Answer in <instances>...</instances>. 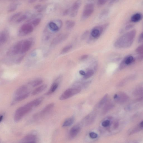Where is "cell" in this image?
I'll list each match as a JSON object with an SVG mask.
<instances>
[{"label": "cell", "mask_w": 143, "mask_h": 143, "mask_svg": "<svg viewBox=\"0 0 143 143\" xmlns=\"http://www.w3.org/2000/svg\"><path fill=\"white\" fill-rule=\"evenodd\" d=\"M108 95L106 94L103 98L98 103V106L99 108L102 107L107 101L108 100Z\"/></svg>", "instance_id": "f1b7e54d"}, {"label": "cell", "mask_w": 143, "mask_h": 143, "mask_svg": "<svg viewBox=\"0 0 143 143\" xmlns=\"http://www.w3.org/2000/svg\"><path fill=\"white\" fill-rule=\"evenodd\" d=\"M18 5V4L17 3H13L10 6L8 9V12L11 13L14 12L17 9Z\"/></svg>", "instance_id": "4dcf8cb0"}, {"label": "cell", "mask_w": 143, "mask_h": 143, "mask_svg": "<svg viewBox=\"0 0 143 143\" xmlns=\"http://www.w3.org/2000/svg\"><path fill=\"white\" fill-rule=\"evenodd\" d=\"M79 73L80 75H82L84 76L86 74V73L83 71L81 70L79 72Z\"/></svg>", "instance_id": "c3c4849f"}, {"label": "cell", "mask_w": 143, "mask_h": 143, "mask_svg": "<svg viewBox=\"0 0 143 143\" xmlns=\"http://www.w3.org/2000/svg\"><path fill=\"white\" fill-rule=\"evenodd\" d=\"M41 21V19L39 18H37L34 20L32 23L33 25L36 27L37 26L40 24Z\"/></svg>", "instance_id": "1f68e13d"}, {"label": "cell", "mask_w": 143, "mask_h": 143, "mask_svg": "<svg viewBox=\"0 0 143 143\" xmlns=\"http://www.w3.org/2000/svg\"><path fill=\"white\" fill-rule=\"evenodd\" d=\"M24 40L17 42L8 51L7 54L9 55H15L21 53L22 44Z\"/></svg>", "instance_id": "5b68a950"}, {"label": "cell", "mask_w": 143, "mask_h": 143, "mask_svg": "<svg viewBox=\"0 0 143 143\" xmlns=\"http://www.w3.org/2000/svg\"><path fill=\"white\" fill-rule=\"evenodd\" d=\"M113 98L117 103L122 104L127 102L128 99V97L126 93L120 92L114 95Z\"/></svg>", "instance_id": "8992f818"}, {"label": "cell", "mask_w": 143, "mask_h": 143, "mask_svg": "<svg viewBox=\"0 0 143 143\" xmlns=\"http://www.w3.org/2000/svg\"><path fill=\"white\" fill-rule=\"evenodd\" d=\"M37 0H29V3L32 4L35 3V2Z\"/></svg>", "instance_id": "681fc988"}, {"label": "cell", "mask_w": 143, "mask_h": 143, "mask_svg": "<svg viewBox=\"0 0 143 143\" xmlns=\"http://www.w3.org/2000/svg\"><path fill=\"white\" fill-rule=\"evenodd\" d=\"M134 25L133 24H129L128 25H127L126 27V30H130V29L132 28L134 26Z\"/></svg>", "instance_id": "f6af8a7d"}, {"label": "cell", "mask_w": 143, "mask_h": 143, "mask_svg": "<svg viewBox=\"0 0 143 143\" xmlns=\"http://www.w3.org/2000/svg\"><path fill=\"white\" fill-rule=\"evenodd\" d=\"M69 12V9H66L65 10L63 13V16H66L68 15Z\"/></svg>", "instance_id": "bcb514c9"}, {"label": "cell", "mask_w": 143, "mask_h": 143, "mask_svg": "<svg viewBox=\"0 0 143 143\" xmlns=\"http://www.w3.org/2000/svg\"><path fill=\"white\" fill-rule=\"evenodd\" d=\"M3 115H1L0 117V122H1L3 120Z\"/></svg>", "instance_id": "f907efd6"}, {"label": "cell", "mask_w": 143, "mask_h": 143, "mask_svg": "<svg viewBox=\"0 0 143 143\" xmlns=\"http://www.w3.org/2000/svg\"><path fill=\"white\" fill-rule=\"evenodd\" d=\"M81 91V89L79 88L69 89L60 96L59 99L60 100H64L68 99L79 93Z\"/></svg>", "instance_id": "3957f363"}, {"label": "cell", "mask_w": 143, "mask_h": 143, "mask_svg": "<svg viewBox=\"0 0 143 143\" xmlns=\"http://www.w3.org/2000/svg\"><path fill=\"white\" fill-rule=\"evenodd\" d=\"M89 137L92 139H95L98 137L97 134L94 132H91L89 134Z\"/></svg>", "instance_id": "f35d334b"}, {"label": "cell", "mask_w": 143, "mask_h": 143, "mask_svg": "<svg viewBox=\"0 0 143 143\" xmlns=\"http://www.w3.org/2000/svg\"><path fill=\"white\" fill-rule=\"evenodd\" d=\"M74 118L73 117H71L68 118L63 123L62 126L66 127L72 125L74 122Z\"/></svg>", "instance_id": "cb8c5ba5"}, {"label": "cell", "mask_w": 143, "mask_h": 143, "mask_svg": "<svg viewBox=\"0 0 143 143\" xmlns=\"http://www.w3.org/2000/svg\"><path fill=\"white\" fill-rule=\"evenodd\" d=\"M54 106V104L53 103H51L47 105L41 111L39 114H38V115H42L47 113L53 108Z\"/></svg>", "instance_id": "d6986e66"}, {"label": "cell", "mask_w": 143, "mask_h": 143, "mask_svg": "<svg viewBox=\"0 0 143 143\" xmlns=\"http://www.w3.org/2000/svg\"><path fill=\"white\" fill-rule=\"evenodd\" d=\"M110 125L111 121L108 120H104L102 123V126L105 127H108Z\"/></svg>", "instance_id": "e575fe53"}, {"label": "cell", "mask_w": 143, "mask_h": 143, "mask_svg": "<svg viewBox=\"0 0 143 143\" xmlns=\"http://www.w3.org/2000/svg\"><path fill=\"white\" fill-rule=\"evenodd\" d=\"M94 73V72L91 69L89 70L87 72L85 75L84 76V79H87L90 78L93 75Z\"/></svg>", "instance_id": "f546056e"}, {"label": "cell", "mask_w": 143, "mask_h": 143, "mask_svg": "<svg viewBox=\"0 0 143 143\" xmlns=\"http://www.w3.org/2000/svg\"><path fill=\"white\" fill-rule=\"evenodd\" d=\"M21 13H22L20 12L15 13V14L13 15L10 17L9 21L11 22L13 20L18 17L21 15Z\"/></svg>", "instance_id": "d6a6232c"}, {"label": "cell", "mask_w": 143, "mask_h": 143, "mask_svg": "<svg viewBox=\"0 0 143 143\" xmlns=\"http://www.w3.org/2000/svg\"><path fill=\"white\" fill-rule=\"evenodd\" d=\"M29 95V93L28 92L24 94L20 95L17 97L15 98L14 101L15 102H18L21 101L25 99L28 97Z\"/></svg>", "instance_id": "83f0119b"}, {"label": "cell", "mask_w": 143, "mask_h": 143, "mask_svg": "<svg viewBox=\"0 0 143 143\" xmlns=\"http://www.w3.org/2000/svg\"><path fill=\"white\" fill-rule=\"evenodd\" d=\"M134 61L135 59L133 57L131 56H128L125 58L120 64V69H122L124 68L125 66L130 65Z\"/></svg>", "instance_id": "7c38bea8"}, {"label": "cell", "mask_w": 143, "mask_h": 143, "mask_svg": "<svg viewBox=\"0 0 143 143\" xmlns=\"http://www.w3.org/2000/svg\"></svg>", "instance_id": "f5cc1de1"}, {"label": "cell", "mask_w": 143, "mask_h": 143, "mask_svg": "<svg viewBox=\"0 0 143 143\" xmlns=\"http://www.w3.org/2000/svg\"><path fill=\"white\" fill-rule=\"evenodd\" d=\"M107 0H98L97 4L100 6L104 5L106 3Z\"/></svg>", "instance_id": "74e56055"}, {"label": "cell", "mask_w": 143, "mask_h": 143, "mask_svg": "<svg viewBox=\"0 0 143 143\" xmlns=\"http://www.w3.org/2000/svg\"><path fill=\"white\" fill-rule=\"evenodd\" d=\"M94 10V6L92 3L87 4L85 6L83 12L82 18L83 19H86L92 14Z\"/></svg>", "instance_id": "52a82bcc"}, {"label": "cell", "mask_w": 143, "mask_h": 143, "mask_svg": "<svg viewBox=\"0 0 143 143\" xmlns=\"http://www.w3.org/2000/svg\"><path fill=\"white\" fill-rule=\"evenodd\" d=\"M143 41V32L140 35L138 39L139 42H141Z\"/></svg>", "instance_id": "60d3db41"}, {"label": "cell", "mask_w": 143, "mask_h": 143, "mask_svg": "<svg viewBox=\"0 0 143 143\" xmlns=\"http://www.w3.org/2000/svg\"><path fill=\"white\" fill-rule=\"evenodd\" d=\"M81 0H77L73 4L71 8L70 15L71 17H74L77 15L78 10L81 5Z\"/></svg>", "instance_id": "30bf717a"}, {"label": "cell", "mask_w": 143, "mask_h": 143, "mask_svg": "<svg viewBox=\"0 0 143 143\" xmlns=\"http://www.w3.org/2000/svg\"><path fill=\"white\" fill-rule=\"evenodd\" d=\"M43 80L41 79H37L29 83L33 87L37 86L41 84L43 82Z\"/></svg>", "instance_id": "4316f807"}, {"label": "cell", "mask_w": 143, "mask_h": 143, "mask_svg": "<svg viewBox=\"0 0 143 143\" xmlns=\"http://www.w3.org/2000/svg\"><path fill=\"white\" fill-rule=\"evenodd\" d=\"M9 37L8 31L6 30L3 31L0 34V44H3L7 41Z\"/></svg>", "instance_id": "5bb4252c"}, {"label": "cell", "mask_w": 143, "mask_h": 143, "mask_svg": "<svg viewBox=\"0 0 143 143\" xmlns=\"http://www.w3.org/2000/svg\"><path fill=\"white\" fill-rule=\"evenodd\" d=\"M138 57V59L140 61H142L143 60V52L139 54Z\"/></svg>", "instance_id": "7bdbcfd3"}, {"label": "cell", "mask_w": 143, "mask_h": 143, "mask_svg": "<svg viewBox=\"0 0 143 143\" xmlns=\"http://www.w3.org/2000/svg\"><path fill=\"white\" fill-rule=\"evenodd\" d=\"M139 126L141 127V128L143 127V120L140 123Z\"/></svg>", "instance_id": "816d5d0a"}, {"label": "cell", "mask_w": 143, "mask_h": 143, "mask_svg": "<svg viewBox=\"0 0 143 143\" xmlns=\"http://www.w3.org/2000/svg\"></svg>", "instance_id": "11a10c76"}, {"label": "cell", "mask_w": 143, "mask_h": 143, "mask_svg": "<svg viewBox=\"0 0 143 143\" xmlns=\"http://www.w3.org/2000/svg\"><path fill=\"white\" fill-rule=\"evenodd\" d=\"M88 57V55H84L80 57V59L81 60H84L86 59Z\"/></svg>", "instance_id": "b9f144b4"}, {"label": "cell", "mask_w": 143, "mask_h": 143, "mask_svg": "<svg viewBox=\"0 0 143 143\" xmlns=\"http://www.w3.org/2000/svg\"><path fill=\"white\" fill-rule=\"evenodd\" d=\"M59 81L56 80L51 86L50 90L46 93V95H50L55 92L59 86Z\"/></svg>", "instance_id": "ffe728a7"}, {"label": "cell", "mask_w": 143, "mask_h": 143, "mask_svg": "<svg viewBox=\"0 0 143 143\" xmlns=\"http://www.w3.org/2000/svg\"><path fill=\"white\" fill-rule=\"evenodd\" d=\"M80 130V127L78 126H74L71 129L69 133V137L70 139L74 138L79 133Z\"/></svg>", "instance_id": "9a60e30c"}, {"label": "cell", "mask_w": 143, "mask_h": 143, "mask_svg": "<svg viewBox=\"0 0 143 143\" xmlns=\"http://www.w3.org/2000/svg\"><path fill=\"white\" fill-rule=\"evenodd\" d=\"M32 109V108L27 104L20 107L15 112L14 117L15 122L19 121L24 115L30 112Z\"/></svg>", "instance_id": "7a4b0ae2"}, {"label": "cell", "mask_w": 143, "mask_h": 143, "mask_svg": "<svg viewBox=\"0 0 143 143\" xmlns=\"http://www.w3.org/2000/svg\"><path fill=\"white\" fill-rule=\"evenodd\" d=\"M143 15L140 13H136L134 14L131 18V22H139L142 19Z\"/></svg>", "instance_id": "44dd1931"}, {"label": "cell", "mask_w": 143, "mask_h": 143, "mask_svg": "<svg viewBox=\"0 0 143 143\" xmlns=\"http://www.w3.org/2000/svg\"><path fill=\"white\" fill-rule=\"evenodd\" d=\"M28 87L24 85L20 87L16 91L15 95L17 96L24 94L28 92Z\"/></svg>", "instance_id": "ac0fdd59"}, {"label": "cell", "mask_w": 143, "mask_h": 143, "mask_svg": "<svg viewBox=\"0 0 143 143\" xmlns=\"http://www.w3.org/2000/svg\"><path fill=\"white\" fill-rule=\"evenodd\" d=\"M62 22L61 20H57L55 21H51L49 22L48 26L49 29L53 32H57L61 28Z\"/></svg>", "instance_id": "9c48e42d"}, {"label": "cell", "mask_w": 143, "mask_h": 143, "mask_svg": "<svg viewBox=\"0 0 143 143\" xmlns=\"http://www.w3.org/2000/svg\"><path fill=\"white\" fill-rule=\"evenodd\" d=\"M136 34V31L135 30L125 33L116 41L114 43L115 46L118 48L129 47L133 44Z\"/></svg>", "instance_id": "6da1fadb"}, {"label": "cell", "mask_w": 143, "mask_h": 143, "mask_svg": "<svg viewBox=\"0 0 143 143\" xmlns=\"http://www.w3.org/2000/svg\"><path fill=\"white\" fill-rule=\"evenodd\" d=\"M119 126V123L118 121H116L113 123V127L114 129H116L118 128Z\"/></svg>", "instance_id": "ab89813d"}, {"label": "cell", "mask_w": 143, "mask_h": 143, "mask_svg": "<svg viewBox=\"0 0 143 143\" xmlns=\"http://www.w3.org/2000/svg\"><path fill=\"white\" fill-rule=\"evenodd\" d=\"M142 99H143V98H142Z\"/></svg>", "instance_id": "db71d44e"}, {"label": "cell", "mask_w": 143, "mask_h": 143, "mask_svg": "<svg viewBox=\"0 0 143 143\" xmlns=\"http://www.w3.org/2000/svg\"><path fill=\"white\" fill-rule=\"evenodd\" d=\"M88 31H86L85 32H84L82 36V39H84L86 38L88 35Z\"/></svg>", "instance_id": "ee69618b"}, {"label": "cell", "mask_w": 143, "mask_h": 143, "mask_svg": "<svg viewBox=\"0 0 143 143\" xmlns=\"http://www.w3.org/2000/svg\"><path fill=\"white\" fill-rule=\"evenodd\" d=\"M136 51V52L139 54L143 52V44L138 46Z\"/></svg>", "instance_id": "8d00e7d4"}, {"label": "cell", "mask_w": 143, "mask_h": 143, "mask_svg": "<svg viewBox=\"0 0 143 143\" xmlns=\"http://www.w3.org/2000/svg\"><path fill=\"white\" fill-rule=\"evenodd\" d=\"M134 94L135 96H139L143 95V85L138 86L134 91Z\"/></svg>", "instance_id": "603a6c76"}, {"label": "cell", "mask_w": 143, "mask_h": 143, "mask_svg": "<svg viewBox=\"0 0 143 143\" xmlns=\"http://www.w3.org/2000/svg\"><path fill=\"white\" fill-rule=\"evenodd\" d=\"M72 46L71 45H68L62 49L61 51V53L62 54H65L68 52V51L72 48Z\"/></svg>", "instance_id": "836d02e7"}, {"label": "cell", "mask_w": 143, "mask_h": 143, "mask_svg": "<svg viewBox=\"0 0 143 143\" xmlns=\"http://www.w3.org/2000/svg\"><path fill=\"white\" fill-rule=\"evenodd\" d=\"M33 26L31 24H26L22 25L19 30V35L21 36H25L30 34L33 31Z\"/></svg>", "instance_id": "ba28073f"}, {"label": "cell", "mask_w": 143, "mask_h": 143, "mask_svg": "<svg viewBox=\"0 0 143 143\" xmlns=\"http://www.w3.org/2000/svg\"><path fill=\"white\" fill-rule=\"evenodd\" d=\"M33 44V41L30 40H24L22 44L21 53L24 54L30 50Z\"/></svg>", "instance_id": "8fae6325"}, {"label": "cell", "mask_w": 143, "mask_h": 143, "mask_svg": "<svg viewBox=\"0 0 143 143\" xmlns=\"http://www.w3.org/2000/svg\"><path fill=\"white\" fill-rule=\"evenodd\" d=\"M75 22L72 20H67L66 22V28L68 30H71L74 26Z\"/></svg>", "instance_id": "484cf974"}, {"label": "cell", "mask_w": 143, "mask_h": 143, "mask_svg": "<svg viewBox=\"0 0 143 143\" xmlns=\"http://www.w3.org/2000/svg\"><path fill=\"white\" fill-rule=\"evenodd\" d=\"M113 107V105L111 102H109L107 103L103 109V112L104 113H107Z\"/></svg>", "instance_id": "d4e9b609"}, {"label": "cell", "mask_w": 143, "mask_h": 143, "mask_svg": "<svg viewBox=\"0 0 143 143\" xmlns=\"http://www.w3.org/2000/svg\"><path fill=\"white\" fill-rule=\"evenodd\" d=\"M68 37L67 34H60L58 35L51 42V45H55L59 44Z\"/></svg>", "instance_id": "4fadbf2b"}, {"label": "cell", "mask_w": 143, "mask_h": 143, "mask_svg": "<svg viewBox=\"0 0 143 143\" xmlns=\"http://www.w3.org/2000/svg\"><path fill=\"white\" fill-rule=\"evenodd\" d=\"M108 26V24H106L103 25L98 26L94 28L91 32V38L95 39H98Z\"/></svg>", "instance_id": "277c9868"}, {"label": "cell", "mask_w": 143, "mask_h": 143, "mask_svg": "<svg viewBox=\"0 0 143 143\" xmlns=\"http://www.w3.org/2000/svg\"><path fill=\"white\" fill-rule=\"evenodd\" d=\"M27 16L26 15H23L20 17L17 20L16 22L17 23H19L26 19L27 18Z\"/></svg>", "instance_id": "d590c367"}, {"label": "cell", "mask_w": 143, "mask_h": 143, "mask_svg": "<svg viewBox=\"0 0 143 143\" xmlns=\"http://www.w3.org/2000/svg\"><path fill=\"white\" fill-rule=\"evenodd\" d=\"M43 100V97H40L28 103L27 105L32 108L33 107H36L38 106L41 103Z\"/></svg>", "instance_id": "e0dca14e"}, {"label": "cell", "mask_w": 143, "mask_h": 143, "mask_svg": "<svg viewBox=\"0 0 143 143\" xmlns=\"http://www.w3.org/2000/svg\"><path fill=\"white\" fill-rule=\"evenodd\" d=\"M41 6V4H38V5H36L35 6L34 8L35 9H38L40 8Z\"/></svg>", "instance_id": "7dc6e473"}, {"label": "cell", "mask_w": 143, "mask_h": 143, "mask_svg": "<svg viewBox=\"0 0 143 143\" xmlns=\"http://www.w3.org/2000/svg\"><path fill=\"white\" fill-rule=\"evenodd\" d=\"M36 140V136L33 134H30L24 137L22 141L23 143H35Z\"/></svg>", "instance_id": "2e32d148"}, {"label": "cell", "mask_w": 143, "mask_h": 143, "mask_svg": "<svg viewBox=\"0 0 143 143\" xmlns=\"http://www.w3.org/2000/svg\"><path fill=\"white\" fill-rule=\"evenodd\" d=\"M47 87L46 84H44L36 88L32 93L33 95L35 96L37 95L42 92L46 89Z\"/></svg>", "instance_id": "7402d4cb"}]
</instances>
